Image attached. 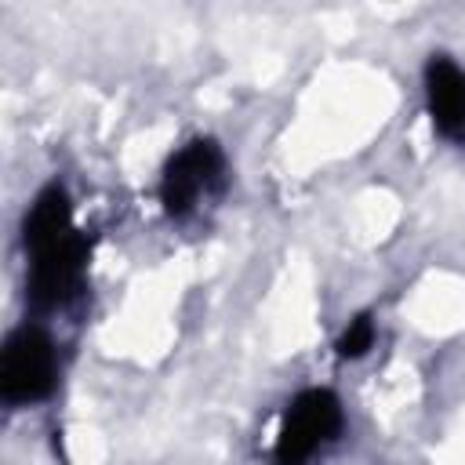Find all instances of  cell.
Masks as SVG:
<instances>
[{
    "label": "cell",
    "instance_id": "obj_5",
    "mask_svg": "<svg viewBox=\"0 0 465 465\" xmlns=\"http://www.w3.org/2000/svg\"><path fill=\"white\" fill-rule=\"evenodd\" d=\"M421 76L432 127L450 142H465V69L450 54H429Z\"/></svg>",
    "mask_w": 465,
    "mask_h": 465
},
{
    "label": "cell",
    "instance_id": "obj_3",
    "mask_svg": "<svg viewBox=\"0 0 465 465\" xmlns=\"http://www.w3.org/2000/svg\"><path fill=\"white\" fill-rule=\"evenodd\" d=\"M58 385V345L40 323H22L0 349V400L7 407H29Z\"/></svg>",
    "mask_w": 465,
    "mask_h": 465
},
{
    "label": "cell",
    "instance_id": "obj_4",
    "mask_svg": "<svg viewBox=\"0 0 465 465\" xmlns=\"http://www.w3.org/2000/svg\"><path fill=\"white\" fill-rule=\"evenodd\" d=\"M341 425H345V411L331 389L298 392L280 418V432L272 443V465H305L316 450L338 440Z\"/></svg>",
    "mask_w": 465,
    "mask_h": 465
},
{
    "label": "cell",
    "instance_id": "obj_6",
    "mask_svg": "<svg viewBox=\"0 0 465 465\" xmlns=\"http://www.w3.org/2000/svg\"><path fill=\"white\" fill-rule=\"evenodd\" d=\"M374 345V316L371 312H360V316H352L349 323H345V331L338 334V356L341 360H360V356H367V349Z\"/></svg>",
    "mask_w": 465,
    "mask_h": 465
},
{
    "label": "cell",
    "instance_id": "obj_1",
    "mask_svg": "<svg viewBox=\"0 0 465 465\" xmlns=\"http://www.w3.org/2000/svg\"><path fill=\"white\" fill-rule=\"evenodd\" d=\"M22 251H25V305L44 316L73 305L87 283L91 240L73 222V200L62 182H47L25 218H22Z\"/></svg>",
    "mask_w": 465,
    "mask_h": 465
},
{
    "label": "cell",
    "instance_id": "obj_2",
    "mask_svg": "<svg viewBox=\"0 0 465 465\" xmlns=\"http://www.w3.org/2000/svg\"><path fill=\"white\" fill-rule=\"evenodd\" d=\"M225 182H229L225 149L214 138H193L178 153L167 156V163L160 171L156 196H160V207L167 218L185 222L203 203L218 200L225 193Z\"/></svg>",
    "mask_w": 465,
    "mask_h": 465
}]
</instances>
